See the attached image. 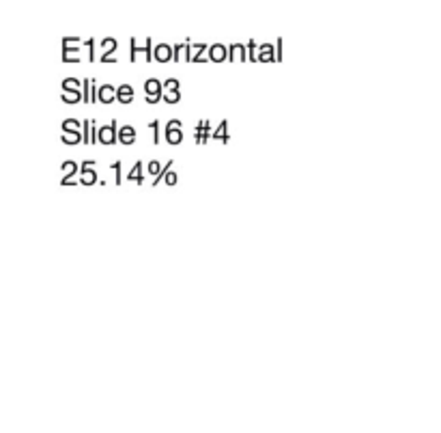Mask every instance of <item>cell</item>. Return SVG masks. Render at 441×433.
<instances>
[{
  "label": "cell",
  "instance_id": "obj_13",
  "mask_svg": "<svg viewBox=\"0 0 441 433\" xmlns=\"http://www.w3.org/2000/svg\"><path fill=\"white\" fill-rule=\"evenodd\" d=\"M97 181H99V177H97V170L95 168H80V186H97Z\"/></svg>",
  "mask_w": 441,
  "mask_h": 433
},
{
  "label": "cell",
  "instance_id": "obj_32",
  "mask_svg": "<svg viewBox=\"0 0 441 433\" xmlns=\"http://www.w3.org/2000/svg\"><path fill=\"white\" fill-rule=\"evenodd\" d=\"M121 166H123V164H121V160L112 162V166H110V168L116 172V186H121Z\"/></svg>",
  "mask_w": 441,
  "mask_h": 433
},
{
  "label": "cell",
  "instance_id": "obj_11",
  "mask_svg": "<svg viewBox=\"0 0 441 433\" xmlns=\"http://www.w3.org/2000/svg\"><path fill=\"white\" fill-rule=\"evenodd\" d=\"M258 63H278L274 43H263V46H258Z\"/></svg>",
  "mask_w": 441,
  "mask_h": 433
},
{
  "label": "cell",
  "instance_id": "obj_30",
  "mask_svg": "<svg viewBox=\"0 0 441 433\" xmlns=\"http://www.w3.org/2000/svg\"><path fill=\"white\" fill-rule=\"evenodd\" d=\"M138 52H140V46L136 43V39L132 37V41H129V61H132V63H136V54H138Z\"/></svg>",
  "mask_w": 441,
  "mask_h": 433
},
{
  "label": "cell",
  "instance_id": "obj_1",
  "mask_svg": "<svg viewBox=\"0 0 441 433\" xmlns=\"http://www.w3.org/2000/svg\"><path fill=\"white\" fill-rule=\"evenodd\" d=\"M144 93H146V104H157L164 99V82L157 78L144 80Z\"/></svg>",
  "mask_w": 441,
  "mask_h": 433
},
{
  "label": "cell",
  "instance_id": "obj_24",
  "mask_svg": "<svg viewBox=\"0 0 441 433\" xmlns=\"http://www.w3.org/2000/svg\"><path fill=\"white\" fill-rule=\"evenodd\" d=\"M140 52H144V56H146V63H153V52H155V48H153V41H151V39H146V43H144V46H140Z\"/></svg>",
  "mask_w": 441,
  "mask_h": 433
},
{
  "label": "cell",
  "instance_id": "obj_27",
  "mask_svg": "<svg viewBox=\"0 0 441 433\" xmlns=\"http://www.w3.org/2000/svg\"><path fill=\"white\" fill-rule=\"evenodd\" d=\"M91 84H93V78H84V80H82V95H84V104H91Z\"/></svg>",
  "mask_w": 441,
  "mask_h": 433
},
{
  "label": "cell",
  "instance_id": "obj_34",
  "mask_svg": "<svg viewBox=\"0 0 441 433\" xmlns=\"http://www.w3.org/2000/svg\"><path fill=\"white\" fill-rule=\"evenodd\" d=\"M82 39L80 37H63V46H69V43H80Z\"/></svg>",
  "mask_w": 441,
  "mask_h": 433
},
{
  "label": "cell",
  "instance_id": "obj_17",
  "mask_svg": "<svg viewBox=\"0 0 441 433\" xmlns=\"http://www.w3.org/2000/svg\"><path fill=\"white\" fill-rule=\"evenodd\" d=\"M80 46H63V63H80Z\"/></svg>",
  "mask_w": 441,
  "mask_h": 433
},
{
  "label": "cell",
  "instance_id": "obj_22",
  "mask_svg": "<svg viewBox=\"0 0 441 433\" xmlns=\"http://www.w3.org/2000/svg\"><path fill=\"white\" fill-rule=\"evenodd\" d=\"M162 168H164V164H160L157 160H151L149 164H146V172H149L153 179H157L160 177V172H162Z\"/></svg>",
  "mask_w": 441,
  "mask_h": 433
},
{
  "label": "cell",
  "instance_id": "obj_19",
  "mask_svg": "<svg viewBox=\"0 0 441 433\" xmlns=\"http://www.w3.org/2000/svg\"><path fill=\"white\" fill-rule=\"evenodd\" d=\"M228 121L224 119V121H220V125L215 127V132H213V138L211 140H217V143H228Z\"/></svg>",
  "mask_w": 441,
  "mask_h": 433
},
{
  "label": "cell",
  "instance_id": "obj_5",
  "mask_svg": "<svg viewBox=\"0 0 441 433\" xmlns=\"http://www.w3.org/2000/svg\"><path fill=\"white\" fill-rule=\"evenodd\" d=\"M118 50V41L114 37H103L101 39V56H99V63H118L114 58V52Z\"/></svg>",
  "mask_w": 441,
  "mask_h": 433
},
{
  "label": "cell",
  "instance_id": "obj_25",
  "mask_svg": "<svg viewBox=\"0 0 441 433\" xmlns=\"http://www.w3.org/2000/svg\"><path fill=\"white\" fill-rule=\"evenodd\" d=\"M61 86H63V91H80V80H75V78H65L63 82H61Z\"/></svg>",
  "mask_w": 441,
  "mask_h": 433
},
{
  "label": "cell",
  "instance_id": "obj_8",
  "mask_svg": "<svg viewBox=\"0 0 441 433\" xmlns=\"http://www.w3.org/2000/svg\"><path fill=\"white\" fill-rule=\"evenodd\" d=\"M209 61L211 63L228 61V46H224V43H213V46H209Z\"/></svg>",
  "mask_w": 441,
  "mask_h": 433
},
{
  "label": "cell",
  "instance_id": "obj_9",
  "mask_svg": "<svg viewBox=\"0 0 441 433\" xmlns=\"http://www.w3.org/2000/svg\"><path fill=\"white\" fill-rule=\"evenodd\" d=\"M136 136H138V132H136L134 125H121V129H118V143L125 144V147H132V144L136 143Z\"/></svg>",
  "mask_w": 441,
  "mask_h": 433
},
{
  "label": "cell",
  "instance_id": "obj_35",
  "mask_svg": "<svg viewBox=\"0 0 441 433\" xmlns=\"http://www.w3.org/2000/svg\"><path fill=\"white\" fill-rule=\"evenodd\" d=\"M276 56H278V63L282 61V39H278L276 43Z\"/></svg>",
  "mask_w": 441,
  "mask_h": 433
},
{
  "label": "cell",
  "instance_id": "obj_21",
  "mask_svg": "<svg viewBox=\"0 0 441 433\" xmlns=\"http://www.w3.org/2000/svg\"><path fill=\"white\" fill-rule=\"evenodd\" d=\"M63 127V134H69V132H82V123L78 121V119H65V121L61 123Z\"/></svg>",
  "mask_w": 441,
  "mask_h": 433
},
{
  "label": "cell",
  "instance_id": "obj_2",
  "mask_svg": "<svg viewBox=\"0 0 441 433\" xmlns=\"http://www.w3.org/2000/svg\"><path fill=\"white\" fill-rule=\"evenodd\" d=\"M183 123L181 119H170V121L166 123V129H164V138L168 144H181L183 140Z\"/></svg>",
  "mask_w": 441,
  "mask_h": 433
},
{
  "label": "cell",
  "instance_id": "obj_33",
  "mask_svg": "<svg viewBox=\"0 0 441 433\" xmlns=\"http://www.w3.org/2000/svg\"><path fill=\"white\" fill-rule=\"evenodd\" d=\"M86 46H89V61H95V39H91L86 41Z\"/></svg>",
  "mask_w": 441,
  "mask_h": 433
},
{
  "label": "cell",
  "instance_id": "obj_16",
  "mask_svg": "<svg viewBox=\"0 0 441 433\" xmlns=\"http://www.w3.org/2000/svg\"><path fill=\"white\" fill-rule=\"evenodd\" d=\"M192 50H194L192 63H203L209 58V48H207V43H192Z\"/></svg>",
  "mask_w": 441,
  "mask_h": 433
},
{
  "label": "cell",
  "instance_id": "obj_7",
  "mask_svg": "<svg viewBox=\"0 0 441 433\" xmlns=\"http://www.w3.org/2000/svg\"><path fill=\"white\" fill-rule=\"evenodd\" d=\"M153 58L157 63H170L175 61V46H168V43H157Z\"/></svg>",
  "mask_w": 441,
  "mask_h": 433
},
{
  "label": "cell",
  "instance_id": "obj_10",
  "mask_svg": "<svg viewBox=\"0 0 441 433\" xmlns=\"http://www.w3.org/2000/svg\"><path fill=\"white\" fill-rule=\"evenodd\" d=\"M61 168H63V179H61V186H71V177H75L78 175V164H75L73 160H65L63 164H61Z\"/></svg>",
  "mask_w": 441,
  "mask_h": 433
},
{
  "label": "cell",
  "instance_id": "obj_15",
  "mask_svg": "<svg viewBox=\"0 0 441 433\" xmlns=\"http://www.w3.org/2000/svg\"><path fill=\"white\" fill-rule=\"evenodd\" d=\"M127 181H134V183H144V164L142 162H136L132 166V170L127 172Z\"/></svg>",
  "mask_w": 441,
  "mask_h": 433
},
{
  "label": "cell",
  "instance_id": "obj_18",
  "mask_svg": "<svg viewBox=\"0 0 441 433\" xmlns=\"http://www.w3.org/2000/svg\"><path fill=\"white\" fill-rule=\"evenodd\" d=\"M61 101H63V104L73 106V104H80V101H84V95L80 93V91H63Z\"/></svg>",
  "mask_w": 441,
  "mask_h": 433
},
{
  "label": "cell",
  "instance_id": "obj_4",
  "mask_svg": "<svg viewBox=\"0 0 441 433\" xmlns=\"http://www.w3.org/2000/svg\"><path fill=\"white\" fill-rule=\"evenodd\" d=\"M213 132L215 129L211 127L209 119H203V121H198V125L194 127V143L196 144H207V140L213 138Z\"/></svg>",
  "mask_w": 441,
  "mask_h": 433
},
{
  "label": "cell",
  "instance_id": "obj_31",
  "mask_svg": "<svg viewBox=\"0 0 441 433\" xmlns=\"http://www.w3.org/2000/svg\"><path fill=\"white\" fill-rule=\"evenodd\" d=\"M177 181H179V175H177L175 170H170V172H168V175L164 177V183H166V186H170V188H175V186H177Z\"/></svg>",
  "mask_w": 441,
  "mask_h": 433
},
{
  "label": "cell",
  "instance_id": "obj_3",
  "mask_svg": "<svg viewBox=\"0 0 441 433\" xmlns=\"http://www.w3.org/2000/svg\"><path fill=\"white\" fill-rule=\"evenodd\" d=\"M97 136H99V143L101 144H114V143H118V121H116V119H112L108 125H101L99 132H97Z\"/></svg>",
  "mask_w": 441,
  "mask_h": 433
},
{
  "label": "cell",
  "instance_id": "obj_14",
  "mask_svg": "<svg viewBox=\"0 0 441 433\" xmlns=\"http://www.w3.org/2000/svg\"><path fill=\"white\" fill-rule=\"evenodd\" d=\"M116 101H121V104H132L134 101V86L132 84L116 86Z\"/></svg>",
  "mask_w": 441,
  "mask_h": 433
},
{
  "label": "cell",
  "instance_id": "obj_28",
  "mask_svg": "<svg viewBox=\"0 0 441 433\" xmlns=\"http://www.w3.org/2000/svg\"><path fill=\"white\" fill-rule=\"evenodd\" d=\"M164 101L166 104H179L181 101V91H168V93H164Z\"/></svg>",
  "mask_w": 441,
  "mask_h": 433
},
{
  "label": "cell",
  "instance_id": "obj_26",
  "mask_svg": "<svg viewBox=\"0 0 441 433\" xmlns=\"http://www.w3.org/2000/svg\"><path fill=\"white\" fill-rule=\"evenodd\" d=\"M146 125H149V129L153 132V144L157 147V144H160V121L155 119V121H149Z\"/></svg>",
  "mask_w": 441,
  "mask_h": 433
},
{
  "label": "cell",
  "instance_id": "obj_12",
  "mask_svg": "<svg viewBox=\"0 0 441 433\" xmlns=\"http://www.w3.org/2000/svg\"><path fill=\"white\" fill-rule=\"evenodd\" d=\"M97 99H99V104H103V106L116 101V86H112V84L99 86V95H97Z\"/></svg>",
  "mask_w": 441,
  "mask_h": 433
},
{
  "label": "cell",
  "instance_id": "obj_6",
  "mask_svg": "<svg viewBox=\"0 0 441 433\" xmlns=\"http://www.w3.org/2000/svg\"><path fill=\"white\" fill-rule=\"evenodd\" d=\"M246 63L248 61V43H231L228 46V63Z\"/></svg>",
  "mask_w": 441,
  "mask_h": 433
},
{
  "label": "cell",
  "instance_id": "obj_29",
  "mask_svg": "<svg viewBox=\"0 0 441 433\" xmlns=\"http://www.w3.org/2000/svg\"><path fill=\"white\" fill-rule=\"evenodd\" d=\"M179 86H181V82H179L177 78H168V80H164V93H168V91H179Z\"/></svg>",
  "mask_w": 441,
  "mask_h": 433
},
{
  "label": "cell",
  "instance_id": "obj_20",
  "mask_svg": "<svg viewBox=\"0 0 441 433\" xmlns=\"http://www.w3.org/2000/svg\"><path fill=\"white\" fill-rule=\"evenodd\" d=\"M61 143H63V144H71V147H75V144L84 143L82 132H69V134H61Z\"/></svg>",
  "mask_w": 441,
  "mask_h": 433
},
{
  "label": "cell",
  "instance_id": "obj_23",
  "mask_svg": "<svg viewBox=\"0 0 441 433\" xmlns=\"http://www.w3.org/2000/svg\"><path fill=\"white\" fill-rule=\"evenodd\" d=\"M248 61L250 63H258V46H256V41H248Z\"/></svg>",
  "mask_w": 441,
  "mask_h": 433
}]
</instances>
